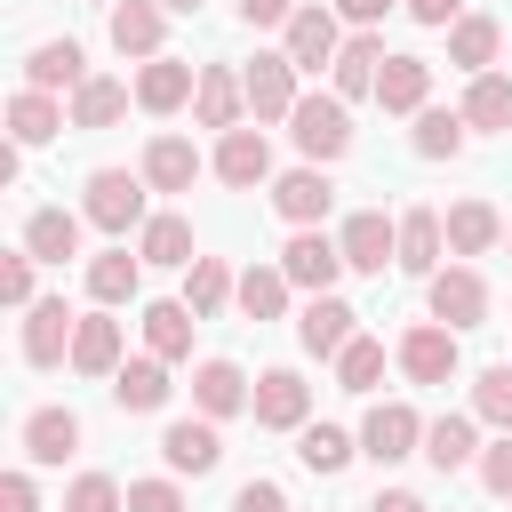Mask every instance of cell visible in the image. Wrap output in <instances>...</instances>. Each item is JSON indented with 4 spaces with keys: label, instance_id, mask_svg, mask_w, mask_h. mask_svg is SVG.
<instances>
[{
    "label": "cell",
    "instance_id": "obj_1",
    "mask_svg": "<svg viewBox=\"0 0 512 512\" xmlns=\"http://www.w3.org/2000/svg\"><path fill=\"white\" fill-rule=\"evenodd\" d=\"M144 192H152L144 176H128V168H96V176H88V200H80V216H88L96 232L128 240V232H144V224H152Z\"/></svg>",
    "mask_w": 512,
    "mask_h": 512
},
{
    "label": "cell",
    "instance_id": "obj_2",
    "mask_svg": "<svg viewBox=\"0 0 512 512\" xmlns=\"http://www.w3.org/2000/svg\"><path fill=\"white\" fill-rule=\"evenodd\" d=\"M288 136H296L304 168L344 160V152H352V112H344V96H304V104L288 112Z\"/></svg>",
    "mask_w": 512,
    "mask_h": 512
},
{
    "label": "cell",
    "instance_id": "obj_3",
    "mask_svg": "<svg viewBox=\"0 0 512 512\" xmlns=\"http://www.w3.org/2000/svg\"><path fill=\"white\" fill-rule=\"evenodd\" d=\"M336 248H344V272H384V264H400V216L360 208V216H344Z\"/></svg>",
    "mask_w": 512,
    "mask_h": 512
},
{
    "label": "cell",
    "instance_id": "obj_4",
    "mask_svg": "<svg viewBox=\"0 0 512 512\" xmlns=\"http://www.w3.org/2000/svg\"><path fill=\"white\" fill-rule=\"evenodd\" d=\"M280 272H288V288H304V296H336V280H344V248L312 224V232H296V240L280 248Z\"/></svg>",
    "mask_w": 512,
    "mask_h": 512
},
{
    "label": "cell",
    "instance_id": "obj_5",
    "mask_svg": "<svg viewBox=\"0 0 512 512\" xmlns=\"http://www.w3.org/2000/svg\"><path fill=\"white\" fill-rule=\"evenodd\" d=\"M424 296H432V320H440V328H456V336L488 320V280H480L472 264H440Z\"/></svg>",
    "mask_w": 512,
    "mask_h": 512
},
{
    "label": "cell",
    "instance_id": "obj_6",
    "mask_svg": "<svg viewBox=\"0 0 512 512\" xmlns=\"http://www.w3.org/2000/svg\"><path fill=\"white\" fill-rule=\"evenodd\" d=\"M248 416H256L264 432H304V424H312V384H304L296 368H264Z\"/></svg>",
    "mask_w": 512,
    "mask_h": 512
},
{
    "label": "cell",
    "instance_id": "obj_7",
    "mask_svg": "<svg viewBox=\"0 0 512 512\" xmlns=\"http://www.w3.org/2000/svg\"><path fill=\"white\" fill-rule=\"evenodd\" d=\"M360 456H376V464L424 456V416H416L408 400H384V408H368V424H360Z\"/></svg>",
    "mask_w": 512,
    "mask_h": 512
},
{
    "label": "cell",
    "instance_id": "obj_8",
    "mask_svg": "<svg viewBox=\"0 0 512 512\" xmlns=\"http://www.w3.org/2000/svg\"><path fill=\"white\" fill-rule=\"evenodd\" d=\"M280 48H288V64L296 72H320V64H336L344 56V32H336V8H296L288 16V32H280Z\"/></svg>",
    "mask_w": 512,
    "mask_h": 512
},
{
    "label": "cell",
    "instance_id": "obj_9",
    "mask_svg": "<svg viewBox=\"0 0 512 512\" xmlns=\"http://www.w3.org/2000/svg\"><path fill=\"white\" fill-rule=\"evenodd\" d=\"M272 208H280V224L312 232V224L336 208V184H328V168H288V176H272Z\"/></svg>",
    "mask_w": 512,
    "mask_h": 512
},
{
    "label": "cell",
    "instance_id": "obj_10",
    "mask_svg": "<svg viewBox=\"0 0 512 512\" xmlns=\"http://www.w3.org/2000/svg\"><path fill=\"white\" fill-rule=\"evenodd\" d=\"M72 336H80V312H64V296H40V304L24 312V360H32V368L72 360Z\"/></svg>",
    "mask_w": 512,
    "mask_h": 512
},
{
    "label": "cell",
    "instance_id": "obj_11",
    "mask_svg": "<svg viewBox=\"0 0 512 512\" xmlns=\"http://www.w3.org/2000/svg\"><path fill=\"white\" fill-rule=\"evenodd\" d=\"M240 80H248V112H256V120H288V112L304 104V96H296V64H288V48L256 56Z\"/></svg>",
    "mask_w": 512,
    "mask_h": 512
},
{
    "label": "cell",
    "instance_id": "obj_12",
    "mask_svg": "<svg viewBox=\"0 0 512 512\" xmlns=\"http://www.w3.org/2000/svg\"><path fill=\"white\" fill-rule=\"evenodd\" d=\"M240 112H248V80L232 72V64H200V88H192V120L200 128H240Z\"/></svg>",
    "mask_w": 512,
    "mask_h": 512
},
{
    "label": "cell",
    "instance_id": "obj_13",
    "mask_svg": "<svg viewBox=\"0 0 512 512\" xmlns=\"http://www.w3.org/2000/svg\"><path fill=\"white\" fill-rule=\"evenodd\" d=\"M352 320H360V312H352V304H344V296H312V304H304V312H296V344H304V352H312V360H336V352H344V344H352V336H360V328H352Z\"/></svg>",
    "mask_w": 512,
    "mask_h": 512
},
{
    "label": "cell",
    "instance_id": "obj_14",
    "mask_svg": "<svg viewBox=\"0 0 512 512\" xmlns=\"http://www.w3.org/2000/svg\"><path fill=\"white\" fill-rule=\"evenodd\" d=\"M400 368H408V384H448V376H456V328L416 320V328L400 336Z\"/></svg>",
    "mask_w": 512,
    "mask_h": 512
},
{
    "label": "cell",
    "instance_id": "obj_15",
    "mask_svg": "<svg viewBox=\"0 0 512 512\" xmlns=\"http://www.w3.org/2000/svg\"><path fill=\"white\" fill-rule=\"evenodd\" d=\"M192 400H200L208 424H224V416H240V408L256 400V384L240 376V360H200V368H192Z\"/></svg>",
    "mask_w": 512,
    "mask_h": 512
},
{
    "label": "cell",
    "instance_id": "obj_16",
    "mask_svg": "<svg viewBox=\"0 0 512 512\" xmlns=\"http://www.w3.org/2000/svg\"><path fill=\"white\" fill-rule=\"evenodd\" d=\"M160 456H168V472H216L224 464V440H216V424L208 416H176L168 432H160Z\"/></svg>",
    "mask_w": 512,
    "mask_h": 512
},
{
    "label": "cell",
    "instance_id": "obj_17",
    "mask_svg": "<svg viewBox=\"0 0 512 512\" xmlns=\"http://www.w3.org/2000/svg\"><path fill=\"white\" fill-rule=\"evenodd\" d=\"M216 176H224L232 192L272 184V144H264V128H232V136L216 144Z\"/></svg>",
    "mask_w": 512,
    "mask_h": 512
},
{
    "label": "cell",
    "instance_id": "obj_18",
    "mask_svg": "<svg viewBox=\"0 0 512 512\" xmlns=\"http://www.w3.org/2000/svg\"><path fill=\"white\" fill-rule=\"evenodd\" d=\"M160 40H168V8H160V0H120V8H112V48H120V56H144V64H152V56H168Z\"/></svg>",
    "mask_w": 512,
    "mask_h": 512
},
{
    "label": "cell",
    "instance_id": "obj_19",
    "mask_svg": "<svg viewBox=\"0 0 512 512\" xmlns=\"http://www.w3.org/2000/svg\"><path fill=\"white\" fill-rule=\"evenodd\" d=\"M80 80H88V48H80V40H40V48L24 56V88H40V96L80 88Z\"/></svg>",
    "mask_w": 512,
    "mask_h": 512
},
{
    "label": "cell",
    "instance_id": "obj_20",
    "mask_svg": "<svg viewBox=\"0 0 512 512\" xmlns=\"http://www.w3.org/2000/svg\"><path fill=\"white\" fill-rule=\"evenodd\" d=\"M376 104L416 120V112L432 104V64H424V56H384V72H376Z\"/></svg>",
    "mask_w": 512,
    "mask_h": 512
},
{
    "label": "cell",
    "instance_id": "obj_21",
    "mask_svg": "<svg viewBox=\"0 0 512 512\" xmlns=\"http://www.w3.org/2000/svg\"><path fill=\"white\" fill-rule=\"evenodd\" d=\"M136 176H144L152 192H192V176H200L192 136H152V144H144V160H136Z\"/></svg>",
    "mask_w": 512,
    "mask_h": 512
},
{
    "label": "cell",
    "instance_id": "obj_22",
    "mask_svg": "<svg viewBox=\"0 0 512 512\" xmlns=\"http://www.w3.org/2000/svg\"><path fill=\"white\" fill-rule=\"evenodd\" d=\"M440 232H448V256H488V248H496L512 224H504L488 200H456V208L440 216Z\"/></svg>",
    "mask_w": 512,
    "mask_h": 512
},
{
    "label": "cell",
    "instance_id": "obj_23",
    "mask_svg": "<svg viewBox=\"0 0 512 512\" xmlns=\"http://www.w3.org/2000/svg\"><path fill=\"white\" fill-rule=\"evenodd\" d=\"M192 328H200V312H192L184 296L144 304V352H152V360H184V352H192Z\"/></svg>",
    "mask_w": 512,
    "mask_h": 512
},
{
    "label": "cell",
    "instance_id": "obj_24",
    "mask_svg": "<svg viewBox=\"0 0 512 512\" xmlns=\"http://www.w3.org/2000/svg\"><path fill=\"white\" fill-rule=\"evenodd\" d=\"M496 48H504V24H496V16H456V24H448V64H456V72H472V80L496 72Z\"/></svg>",
    "mask_w": 512,
    "mask_h": 512
},
{
    "label": "cell",
    "instance_id": "obj_25",
    "mask_svg": "<svg viewBox=\"0 0 512 512\" xmlns=\"http://www.w3.org/2000/svg\"><path fill=\"white\" fill-rule=\"evenodd\" d=\"M376 72H384V40H376V32H352V40H344V56L328 64V80H336V96H344V104L376 96Z\"/></svg>",
    "mask_w": 512,
    "mask_h": 512
},
{
    "label": "cell",
    "instance_id": "obj_26",
    "mask_svg": "<svg viewBox=\"0 0 512 512\" xmlns=\"http://www.w3.org/2000/svg\"><path fill=\"white\" fill-rule=\"evenodd\" d=\"M192 88H200V72H192L184 56H152V64L136 72V104H144V112H176V104H192Z\"/></svg>",
    "mask_w": 512,
    "mask_h": 512
},
{
    "label": "cell",
    "instance_id": "obj_27",
    "mask_svg": "<svg viewBox=\"0 0 512 512\" xmlns=\"http://www.w3.org/2000/svg\"><path fill=\"white\" fill-rule=\"evenodd\" d=\"M168 392H176V384H168V360H152V352H144V360H120V376H112V400H120L128 416L168 408Z\"/></svg>",
    "mask_w": 512,
    "mask_h": 512
},
{
    "label": "cell",
    "instance_id": "obj_28",
    "mask_svg": "<svg viewBox=\"0 0 512 512\" xmlns=\"http://www.w3.org/2000/svg\"><path fill=\"white\" fill-rule=\"evenodd\" d=\"M424 456H432V472L480 464V416H432L424 424Z\"/></svg>",
    "mask_w": 512,
    "mask_h": 512
},
{
    "label": "cell",
    "instance_id": "obj_29",
    "mask_svg": "<svg viewBox=\"0 0 512 512\" xmlns=\"http://www.w3.org/2000/svg\"><path fill=\"white\" fill-rule=\"evenodd\" d=\"M72 112L56 104V96H40V88H16L8 96V136H16V152H32V144H48L56 128H64Z\"/></svg>",
    "mask_w": 512,
    "mask_h": 512
},
{
    "label": "cell",
    "instance_id": "obj_30",
    "mask_svg": "<svg viewBox=\"0 0 512 512\" xmlns=\"http://www.w3.org/2000/svg\"><path fill=\"white\" fill-rule=\"evenodd\" d=\"M440 248H448V232H440V208H408V216H400V272L432 280V272H440Z\"/></svg>",
    "mask_w": 512,
    "mask_h": 512
},
{
    "label": "cell",
    "instance_id": "obj_31",
    "mask_svg": "<svg viewBox=\"0 0 512 512\" xmlns=\"http://www.w3.org/2000/svg\"><path fill=\"white\" fill-rule=\"evenodd\" d=\"M120 360H128V352H120V320H112V312H88L80 336H72V368H80V376H120Z\"/></svg>",
    "mask_w": 512,
    "mask_h": 512
},
{
    "label": "cell",
    "instance_id": "obj_32",
    "mask_svg": "<svg viewBox=\"0 0 512 512\" xmlns=\"http://www.w3.org/2000/svg\"><path fill=\"white\" fill-rule=\"evenodd\" d=\"M72 448H80V416L72 408H32L24 416V456L32 464H64Z\"/></svg>",
    "mask_w": 512,
    "mask_h": 512
},
{
    "label": "cell",
    "instance_id": "obj_33",
    "mask_svg": "<svg viewBox=\"0 0 512 512\" xmlns=\"http://www.w3.org/2000/svg\"><path fill=\"white\" fill-rule=\"evenodd\" d=\"M128 80H112V72H88L80 88H72V128H112L120 112H128Z\"/></svg>",
    "mask_w": 512,
    "mask_h": 512
},
{
    "label": "cell",
    "instance_id": "obj_34",
    "mask_svg": "<svg viewBox=\"0 0 512 512\" xmlns=\"http://www.w3.org/2000/svg\"><path fill=\"white\" fill-rule=\"evenodd\" d=\"M24 248H32V264H64V256H80V216H72V208H32Z\"/></svg>",
    "mask_w": 512,
    "mask_h": 512
},
{
    "label": "cell",
    "instance_id": "obj_35",
    "mask_svg": "<svg viewBox=\"0 0 512 512\" xmlns=\"http://www.w3.org/2000/svg\"><path fill=\"white\" fill-rule=\"evenodd\" d=\"M136 256H144V264H200V248H192V216L160 208V216L136 232Z\"/></svg>",
    "mask_w": 512,
    "mask_h": 512
},
{
    "label": "cell",
    "instance_id": "obj_36",
    "mask_svg": "<svg viewBox=\"0 0 512 512\" xmlns=\"http://www.w3.org/2000/svg\"><path fill=\"white\" fill-rule=\"evenodd\" d=\"M232 296H240V272H232L224 256H200V264H184V304H192L200 320H216Z\"/></svg>",
    "mask_w": 512,
    "mask_h": 512
},
{
    "label": "cell",
    "instance_id": "obj_37",
    "mask_svg": "<svg viewBox=\"0 0 512 512\" xmlns=\"http://www.w3.org/2000/svg\"><path fill=\"white\" fill-rule=\"evenodd\" d=\"M136 280H144V256H128V248H104V256H88V296L112 312V304H128L136 296Z\"/></svg>",
    "mask_w": 512,
    "mask_h": 512
},
{
    "label": "cell",
    "instance_id": "obj_38",
    "mask_svg": "<svg viewBox=\"0 0 512 512\" xmlns=\"http://www.w3.org/2000/svg\"><path fill=\"white\" fill-rule=\"evenodd\" d=\"M352 456H360V440H352V432H336V424H304V432H296V464H304V472H320V480H336Z\"/></svg>",
    "mask_w": 512,
    "mask_h": 512
},
{
    "label": "cell",
    "instance_id": "obj_39",
    "mask_svg": "<svg viewBox=\"0 0 512 512\" xmlns=\"http://www.w3.org/2000/svg\"><path fill=\"white\" fill-rule=\"evenodd\" d=\"M408 144H416V160H456V152H464V112L424 104V112H416V128H408Z\"/></svg>",
    "mask_w": 512,
    "mask_h": 512
},
{
    "label": "cell",
    "instance_id": "obj_40",
    "mask_svg": "<svg viewBox=\"0 0 512 512\" xmlns=\"http://www.w3.org/2000/svg\"><path fill=\"white\" fill-rule=\"evenodd\" d=\"M232 304H240L248 320H280V312H288V272H280V264H248Z\"/></svg>",
    "mask_w": 512,
    "mask_h": 512
},
{
    "label": "cell",
    "instance_id": "obj_41",
    "mask_svg": "<svg viewBox=\"0 0 512 512\" xmlns=\"http://www.w3.org/2000/svg\"><path fill=\"white\" fill-rule=\"evenodd\" d=\"M456 112H464V128H512V80L504 72H480Z\"/></svg>",
    "mask_w": 512,
    "mask_h": 512
},
{
    "label": "cell",
    "instance_id": "obj_42",
    "mask_svg": "<svg viewBox=\"0 0 512 512\" xmlns=\"http://www.w3.org/2000/svg\"><path fill=\"white\" fill-rule=\"evenodd\" d=\"M336 384H344V392H376V384H384V344H376V336H352V344L336 352Z\"/></svg>",
    "mask_w": 512,
    "mask_h": 512
},
{
    "label": "cell",
    "instance_id": "obj_43",
    "mask_svg": "<svg viewBox=\"0 0 512 512\" xmlns=\"http://www.w3.org/2000/svg\"><path fill=\"white\" fill-rule=\"evenodd\" d=\"M472 416L496 424V432H512V360L480 368V384H472Z\"/></svg>",
    "mask_w": 512,
    "mask_h": 512
},
{
    "label": "cell",
    "instance_id": "obj_44",
    "mask_svg": "<svg viewBox=\"0 0 512 512\" xmlns=\"http://www.w3.org/2000/svg\"><path fill=\"white\" fill-rule=\"evenodd\" d=\"M64 512H128V488H120L112 472H80V480L64 488Z\"/></svg>",
    "mask_w": 512,
    "mask_h": 512
},
{
    "label": "cell",
    "instance_id": "obj_45",
    "mask_svg": "<svg viewBox=\"0 0 512 512\" xmlns=\"http://www.w3.org/2000/svg\"><path fill=\"white\" fill-rule=\"evenodd\" d=\"M0 296L16 304V312H32L40 296H32V248H16V256H0Z\"/></svg>",
    "mask_w": 512,
    "mask_h": 512
},
{
    "label": "cell",
    "instance_id": "obj_46",
    "mask_svg": "<svg viewBox=\"0 0 512 512\" xmlns=\"http://www.w3.org/2000/svg\"><path fill=\"white\" fill-rule=\"evenodd\" d=\"M128 512H184L176 480H128Z\"/></svg>",
    "mask_w": 512,
    "mask_h": 512
},
{
    "label": "cell",
    "instance_id": "obj_47",
    "mask_svg": "<svg viewBox=\"0 0 512 512\" xmlns=\"http://www.w3.org/2000/svg\"><path fill=\"white\" fill-rule=\"evenodd\" d=\"M480 488H488V496H512V432L480 448Z\"/></svg>",
    "mask_w": 512,
    "mask_h": 512
},
{
    "label": "cell",
    "instance_id": "obj_48",
    "mask_svg": "<svg viewBox=\"0 0 512 512\" xmlns=\"http://www.w3.org/2000/svg\"><path fill=\"white\" fill-rule=\"evenodd\" d=\"M232 512H288V488H280V480H240Z\"/></svg>",
    "mask_w": 512,
    "mask_h": 512
},
{
    "label": "cell",
    "instance_id": "obj_49",
    "mask_svg": "<svg viewBox=\"0 0 512 512\" xmlns=\"http://www.w3.org/2000/svg\"><path fill=\"white\" fill-rule=\"evenodd\" d=\"M296 8H304V0H240V24H256V32H264V24H280V32H288V16H296Z\"/></svg>",
    "mask_w": 512,
    "mask_h": 512
},
{
    "label": "cell",
    "instance_id": "obj_50",
    "mask_svg": "<svg viewBox=\"0 0 512 512\" xmlns=\"http://www.w3.org/2000/svg\"><path fill=\"white\" fill-rule=\"evenodd\" d=\"M0 512H40V496H32V472H0Z\"/></svg>",
    "mask_w": 512,
    "mask_h": 512
},
{
    "label": "cell",
    "instance_id": "obj_51",
    "mask_svg": "<svg viewBox=\"0 0 512 512\" xmlns=\"http://www.w3.org/2000/svg\"><path fill=\"white\" fill-rule=\"evenodd\" d=\"M400 8H408L416 24H432V32H448V24L464 16V0H400Z\"/></svg>",
    "mask_w": 512,
    "mask_h": 512
},
{
    "label": "cell",
    "instance_id": "obj_52",
    "mask_svg": "<svg viewBox=\"0 0 512 512\" xmlns=\"http://www.w3.org/2000/svg\"><path fill=\"white\" fill-rule=\"evenodd\" d=\"M384 8H392V0H336V16H344V24H360V32H376V24H384Z\"/></svg>",
    "mask_w": 512,
    "mask_h": 512
},
{
    "label": "cell",
    "instance_id": "obj_53",
    "mask_svg": "<svg viewBox=\"0 0 512 512\" xmlns=\"http://www.w3.org/2000/svg\"><path fill=\"white\" fill-rule=\"evenodd\" d=\"M368 512H432V504H424L416 488H376V504H368Z\"/></svg>",
    "mask_w": 512,
    "mask_h": 512
},
{
    "label": "cell",
    "instance_id": "obj_54",
    "mask_svg": "<svg viewBox=\"0 0 512 512\" xmlns=\"http://www.w3.org/2000/svg\"><path fill=\"white\" fill-rule=\"evenodd\" d=\"M160 8H168V16H200V0H160Z\"/></svg>",
    "mask_w": 512,
    "mask_h": 512
},
{
    "label": "cell",
    "instance_id": "obj_55",
    "mask_svg": "<svg viewBox=\"0 0 512 512\" xmlns=\"http://www.w3.org/2000/svg\"><path fill=\"white\" fill-rule=\"evenodd\" d=\"M96 8H120V0H96Z\"/></svg>",
    "mask_w": 512,
    "mask_h": 512
},
{
    "label": "cell",
    "instance_id": "obj_56",
    "mask_svg": "<svg viewBox=\"0 0 512 512\" xmlns=\"http://www.w3.org/2000/svg\"><path fill=\"white\" fill-rule=\"evenodd\" d=\"M504 248H512V232H504Z\"/></svg>",
    "mask_w": 512,
    "mask_h": 512
}]
</instances>
